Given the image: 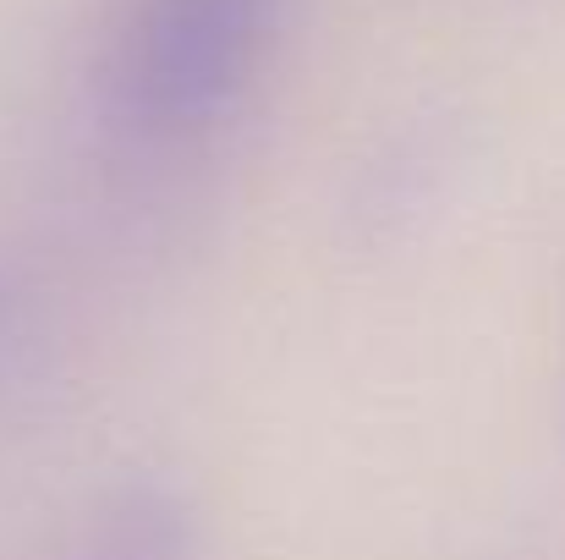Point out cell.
Here are the masks:
<instances>
[{"mask_svg": "<svg viewBox=\"0 0 565 560\" xmlns=\"http://www.w3.org/2000/svg\"><path fill=\"white\" fill-rule=\"evenodd\" d=\"M55 560H203V522L177 478L143 467L83 506Z\"/></svg>", "mask_w": 565, "mask_h": 560, "instance_id": "cell-2", "label": "cell"}, {"mask_svg": "<svg viewBox=\"0 0 565 560\" xmlns=\"http://www.w3.org/2000/svg\"><path fill=\"white\" fill-rule=\"evenodd\" d=\"M33 341H39V286L17 258L0 253V395L22 373Z\"/></svg>", "mask_w": 565, "mask_h": 560, "instance_id": "cell-3", "label": "cell"}, {"mask_svg": "<svg viewBox=\"0 0 565 560\" xmlns=\"http://www.w3.org/2000/svg\"><path fill=\"white\" fill-rule=\"evenodd\" d=\"M286 0H127L105 50L110 116L143 144L214 133L258 83Z\"/></svg>", "mask_w": 565, "mask_h": 560, "instance_id": "cell-1", "label": "cell"}]
</instances>
